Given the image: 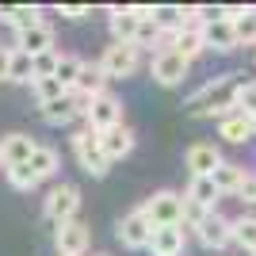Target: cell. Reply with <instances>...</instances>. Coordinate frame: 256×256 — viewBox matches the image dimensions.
Masks as SVG:
<instances>
[{
  "mask_svg": "<svg viewBox=\"0 0 256 256\" xmlns=\"http://www.w3.org/2000/svg\"><path fill=\"white\" fill-rule=\"evenodd\" d=\"M237 111L248 115V118L256 115V80H245V84H241V92H237Z\"/></svg>",
  "mask_w": 256,
  "mask_h": 256,
  "instance_id": "32",
  "label": "cell"
},
{
  "mask_svg": "<svg viewBox=\"0 0 256 256\" xmlns=\"http://www.w3.org/2000/svg\"><path fill=\"white\" fill-rule=\"evenodd\" d=\"M58 58H62L58 50L38 54V58H34V80H46V76H54V73H58Z\"/></svg>",
  "mask_w": 256,
  "mask_h": 256,
  "instance_id": "33",
  "label": "cell"
},
{
  "mask_svg": "<svg viewBox=\"0 0 256 256\" xmlns=\"http://www.w3.org/2000/svg\"><path fill=\"white\" fill-rule=\"evenodd\" d=\"M27 164L34 168V176H38V184H42V180H50L54 172H58V153H54L50 146H34V153H31Z\"/></svg>",
  "mask_w": 256,
  "mask_h": 256,
  "instance_id": "26",
  "label": "cell"
},
{
  "mask_svg": "<svg viewBox=\"0 0 256 256\" xmlns=\"http://www.w3.org/2000/svg\"><path fill=\"white\" fill-rule=\"evenodd\" d=\"M76 210H80V188H76V184H58V188H50V195H46V203H42V214L54 226L76 222Z\"/></svg>",
  "mask_w": 256,
  "mask_h": 256,
  "instance_id": "3",
  "label": "cell"
},
{
  "mask_svg": "<svg viewBox=\"0 0 256 256\" xmlns=\"http://www.w3.org/2000/svg\"><path fill=\"white\" fill-rule=\"evenodd\" d=\"M84 118H88V130L104 134V130H111V126H118V122H122V104H118L111 92H104V96L88 100Z\"/></svg>",
  "mask_w": 256,
  "mask_h": 256,
  "instance_id": "6",
  "label": "cell"
},
{
  "mask_svg": "<svg viewBox=\"0 0 256 256\" xmlns=\"http://www.w3.org/2000/svg\"><path fill=\"white\" fill-rule=\"evenodd\" d=\"M188 168H192V176H210L218 164H222V153H218V146H206V142H199V146H192L188 150Z\"/></svg>",
  "mask_w": 256,
  "mask_h": 256,
  "instance_id": "16",
  "label": "cell"
},
{
  "mask_svg": "<svg viewBox=\"0 0 256 256\" xmlns=\"http://www.w3.org/2000/svg\"><path fill=\"white\" fill-rule=\"evenodd\" d=\"M8 80L16 84H34V58L23 50H12V62H8Z\"/></svg>",
  "mask_w": 256,
  "mask_h": 256,
  "instance_id": "25",
  "label": "cell"
},
{
  "mask_svg": "<svg viewBox=\"0 0 256 256\" xmlns=\"http://www.w3.org/2000/svg\"><path fill=\"white\" fill-rule=\"evenodd\" d=\"M245 176H248V172L241 168V164H234V160H222V164L210 172V180H214V188H218V195H237Z\"/></svg>",
  "mask_w": 256,
  "mask_h": 256,
  "instance_id": "17",
  "label": "cell"
},
{
  "mask_svg": "<svg viewBox=\"0 0 256 256\" xmlns=\"http://www.w3.org/2000/svg\"><path fill=\"white\" fill-rule=\"evenodd\" d=\"M234 245H241L245 252L256 248V214H241V218H234Z\"/></svg>",
  "mask_w": 256,
  "mask_h": 256,
  "instance_id": "27",
  "label": "cell"
},
{
  "mask_svg": "<svg viewBox=\"0 0 256 256\" xmlns=\"http://www.w3.org/2000/svg\"><path fill=\"white\" fill-rule=\"evenodd\" d=\"M138 210L146 214V222H150L153 230H160V226H184V195H176V192H153Z\"/></svg>",
  "mask_w": 256,
  "mask_h": 256,
  "instance_id": "2",
  "label": "cell"
},
{
  "mask_svg": "<svg viewBox=\"0 0 256 256\" xmlns=\"http://www.w3.org/2000/svg\"><path fill=\"white\" fill-rule=\"evenodd\" d=\"M218 130H222V138H226V142H234V146H245L248 138H256V134H252V118H248V115H241V111L226 115Z\"/></svg>",
  "mask_w": 256,
  "mask_h": 256,
  "instance_id": "22",
  "label": "cell"
},
{
  "mask_svg": "<svg viewBox=\"0 0 256 256\" xmlns=\"http://www.w3.org/2000/svg\"><path fill=\"white\" fill-rule=\"evenodd\" d=\"M188 203H195V206H203V210H214V203L222 199L218 195V188H214V180L210 176H192V184H188V195H184Z\"/></svg>",
  "mask_w": 256,
  "mask_h": 256,
  "instance_id": "20",
  "label": "cell"
},
{
  "mask_svg": "<svg viewBox=\"0 0 256 256\" xmlns=\"http://www.w3.org/2000/svg\"><path fill=\"white\" fill-rule=\"evenodd\" d=\"M241 84H245V76L241 73H226V76H214L210 84H203L199 92H195L192 100H188V111L199 118H226L237 111V92H241Z\"/></svg>",
  "mask_w": 256,
  "mask_h": 256,
  "instance_id": "1",
  "label": "cell"
},
{
  "mask_svg": "<svg viewBox=\"0 0 256 256\" xmlns=\"http://www.w3.org/2000/svg\"><path fill=\"white\" fill-rule=\"evenodd\" d=\"M248 256H256V248H252V252H248Z\"/></svg>",
  "mask_w": 256,
  "mask_h": 256,
  "instance_id": "39",
  "label": "cell"
},
{
  "mask_svg": "<svg viewBox=\"0 0 256 256\" xmlns=\"http://www.w3.org/2000/svg\"><path fill=\"white\" fill-rule=\"evenodd\" d=\"M234 34L237 46H256V8H248L241 20H234Z\"/></svg>",
  "mask_w": 256,
  "mask_h": 256,
  "instance_id": "29",
  "label": "cell"
},
{
  "mask_svg": "<svg viewBox=\"0 0 256 256\" xmlns=\"http://www.w3.org/2000/svg\"><path fill=\"white\" fill-rule=\"evenodd\" d=\"M118 241H122V245L126 248H146L150 245V234H153V226L146 222V214L142 210H130L126 218H118Z\"/></svg>",
  "mask_w": 256,
  "mask_h": 256,
  "instance_id": "11",
  "label": "cell"
},
{
  "mask_svg": "<svg viewBox=\"0 0 256 256\" xmlns=\"http://www.w3.org/2000/svg\"><path fill=\"white\" fill-rule=\"evenodd\" d=\"M16 50L31 54V58H38V54H50V50H54V31L46 27V23L31 27V31H20V34H16Z\"/></svg>",
  "mask_w": 256,
  "mask_h": 256,
  "instance_id": "15",
  "label": "cell"
},
{
  "mask_svg": "<svg viewBox=\"0 0 256 256\" xmlns=\"http://www.w3.org/2000/svg\"><path fill=\"white\" fill-rule=\"evenodd\" d=\"M31 92H34V100H38V107H46V104H54V100H62V96H65V88L58 84L54 76H46V80H34Z\"/></svg>",
  "mask_w": 256,
  "mask_h": 256,
  "instance_id": "30",
  "label": "cell"
},
{
  "mask_svg": "<svg viewBox=\"0 0 256 256\" xmlns=\"http://www.w3.org/2000/svg\"><path fill=\"white\" fill-rule=\"evenodd\" d=\"M34 153V142L27 134H4L0 138V164L4 168H16V164H27Z\"/></svg>",
  "mask_w": 256,
  "mask_h": 256,
  "instance_id": "13",
  "label": "cell"
},
{
  "mask_svg": "<svg viewBox=\"0 0 256 256\" xmlns=\"http://www.w3.org/2000/svg\"><path fill=\"white\" fill-rule=\"evenodd\" d=\"M4 172H8V184L16 192H34L38 188V176H34L31 164H16V168H4Z\"/></svg>",
  "mask_w": 256,
  "mask_h": 256,
  "instance_id": "28",
  "label": "cell"
},
{
  "mask_svg": "<svg viewBox=\"0 0 256 256\" xmlns=\"http://www.w3.org/2000/svg\"><path fill=\"white\" fill-rule=\"evenodd\" d=\"M73 92H76V96H84V100H96V96L107 92V76H104V69H100V62L96 65L84 62V69H80V76H76Z\"/></svg>",
  "mask_w": 256,
  "mask_h": 256,
  "instance_id": "19",
  "label": "cell"
},
{
  "mask_svg": "<svg viewBox=\"0 0 256 256\" xmlns=\"http://www.w3.org/2000/svg\"><path fill=\"white\" fill-rule=\"evenodd\" d=\"M138 46L134 42H111L100 58V69H104L107 80H122V76H134L138 73Z\"/></svg>",
  "mask_w": 256,
  "mask_h": 256,
  "instance_id": "5",
  "label": "cell"
},
{
  "mask_svg": "<svg viewBox=\"0 0 256 256\" xmlns=\"http://www.w3.org/2000/svg\"><path fill=\"white\" fill-rule=\"evenodd\" d=\"M188 12L192 8H180V4H153V23H157L164 34H176L188 23Z\"/></svg>",
  "mask_w": 256,
  "mask_h": 256,
  "instance_id": "21",
  "label": "cell"
},
{
  "mask_svg": "<svg viewBox=\"0 0 256 256\" xmlns=\"http://www.w3.org/2000/svg\"><path fill=\"white\" fill-rule=\"evenodd\" d=\"M58 12H62L65 20H84V16H92V8H88V4H62Z\"/></svg>",
  "mask_w": 256,
  "mask_h": 256,
  "instance_id": "35",
  "label": "cell"
},
{
  "mask_svg": "<svg viewBox=\"0 0 256 256\" xmlns=\"http://www.w3.org/2000/svg\"><path fill=\"white\" fill-rule=\"evenodd\" d=\"M241 199H245V203H256V176H245V180H241Z\"/></svg>",
  "mask_w": 256,
  "mask_h": 256,
  "instance_id": "36",
  "label": "cell"
},
{
  "mask_svg": "<svg viewBox=\"0 0 256 256\" xmlns=\"http://www.w3.org/2000/svg\"><path fill=\"white\" fill-rule=\"evenodd\" d=\"M252 134H256V115H252Z\"/></svg>",
  "mask_w": 256,
  "mask_h": 256,
  "instance_id": "38",
  "label": "cell"
},
{
  "mask_svg": "<svg viewBox=\"0 0 256 256\" xmlns=\"http://www.w3.org/2000/svg\"><path fill=\"white\" fill-rule=\"evenodd\" d=\"M80 69H84V58H76V54H62V58H58V73H54V80H58L65 92H73Z\"/></svg>",
  "mask_w": 256,
  "mask_h": 256,
  "instance_id": "24",
  "label": "cell"
},
{
  "mask_svg": "<svg viewBox=\"0 0 256 256\" xmlns=\"http://www.w3.org/2000/svg\"><path fill=\"white\" fill-rule=\"evenodd\" d=\"M206 214H210V210H203V206H195V203H188V199H184V230H195Z\"/></svg>",
  "mask_w": 256,
  "mask_h": 256,
  "instance_id": "34",
  "label": "cell"
},
{
  "mask_svg": "<svg viewBox=\"0 0 256 256\" xmlns=\"http://www.w3.org/2000/svg\"><path fill=\"white\" fill-rule=\"evenodd\" d=\"M0 23L16 27V34H20V31H31V27H38V23H42V12L34 8V4H16V8H0Z\"/></svg>",
  "mask_w": 256,
  "mask_h": 256,
  "instance_id": "18",
  "label": "cell"
},
{
  "mask_svg": "<svg viewBox=\"0 0 256 256\" xmlns=\"http://www.w3.org/2000/svg\"><path fill=\"white\" fill-rule=\"evenodd\" d=\"M203 46H206V50H218V54H230V50H237L234 23H230V20L203 23Z\"/></svg>",
  "mask_w": 256,
  "mask_h": 256,
  "instance_id": "14",
  "label": "cell"
},
{
  "mask_svg": "<svg viewBox=\"0 0 256 256\" xmlns=\"http://www.w3.org/2000/svg\"><path fill=\"white\" fill-rule=\"evenodd\" d=\"M195 237H199L210 252H222L226 245H234V222H230V218H222L218 210H210L203 222L195 226Z\"/></svg>",
  "mask_w": 256,
  "mask_h": 256,
  "instance_id": "7",
  "label": "cell"
},
{
  "mask_svg": "<svg viewBox=\"0 0 256 256\" xmlns=\"http://www.w3.org/2000/svg\"><path fill=\"white\" fill-rule=\"evenodd\" d=\"M138 16L134 8H111V34H115V42H134V34H138Z\"/></svg>",
  "mask_w": 256,
  "mask_h": 256,
  "instance_id": "23",
  "label": "cell"
},
{
  "mask_svg": "<svg viewBox=\"0 0 256 256\" xmlns=\"http://www.w3.org/2000/svg\"><path fill=\"white\" fill-rule=\"evenodd\" d=\"M100 150H104L107 160H122V157H130V153H134V130H130L126 122H118V126L104 130V134H100Z\"/></svg>",
  "mask_w": 256,
  "mask_h": 256,
  "instance_id": "12",
  "label": "cell"
},
{
  "mask_svg": "<svg viewBox=\"0 0 256 256\" xmlns=\"http://www.w3.org/2000/svg\"><path fill=\"white\" fill-rule=\"evenodd\" d=\"M88 241H92V234H88L84 222H65L54 230V245H58V256H84L88 252Z\"/></svg>",
  "mask_w": 256,
  "mask_h": 256,
  "instance_id": "9",
  "label": "cell"
},
{
  "mask_svg": "<svg viewBox=\"0 0 256 256\" xmlns=\"http://www.w3.org/2000/svg\"><path fill=\"white\" fill-rule=\"evenodd\" d=\"M188 69H192V62H184L180 54H172V50H157L153 62H150V76L157 84H164V88L180 84L184 76H188Z\"/></svg>",
  "mask_w": 256,
  "mask_h": 256,
  "instance_id": "8",
  "label": "cell"
},
{
  "mask_svg": "<svg viewBox=\"0 0 256 256\" xmlns=\"http://www.w3.org/2000/svg\"><path fill=\"white\" fill-rule=\"evenodd\" d=\"M73 153H76V160H80V168L88 172V176H107V168H111V160L104 157V150H100V134L96 130H76L73 134Z\"/></svg>",
  "mask_w": 256,
  "mask_h": 256,
  "instance_id": "4",
  "label": "cell"
},
{
  "mask_svg": "<svg viewBox=\"0 0 256 256\" xmlns=\"http://www.w3.org/2000/svg\"><path fill=\"white\" fill-rule=\"evenodd\" d=\"M153 42H160V27L153 20H142L138 23V34H134V46L138 50H146V46H153Z\"/></svg>",
  "mask_w": 256,
  "mask_h": 256,
  "instance_id": "31",
  "label": "cell"
},
{
  "mask_svg": "<svg viewBox=\"0 0 256 256\" xmlns=\"http://www.w3.org/2000/svg\"><path fill=\"white\" fill-rule=\"evenodd\" d=\"M8 62H12V50L0 46V80H8Z\"/></svg>",
  "mask_w": 256,
  "mask_h": 256,
  "instance_id": "37",
  "label": "cell"
},
{
  "mask_svg": "<svg viewBox=\"0 0 256 256\" xmlns=\"http://www.w3.org/2000/svg\"><path fill=\"white\" fill-rule=\"evenodd\" d=\"M150 248L153 256H184V248H188V230L184 226H160V230H153L150 234Z\"/></svg>",
  "mask_w": 256,
  "mask_h": 256,
  "instance_id": "10",
  "label": "cell"
}]
</instances>
